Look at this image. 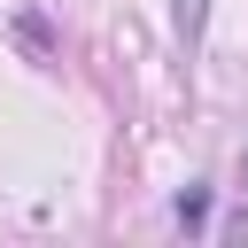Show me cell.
Returning a JSON list of instances; mask_svg holds the SVG:
<instances>
[{
  "label": "cell",
  "mask_w": 248,
  "mask_h": 248,
  "mask_svg": "<svg viewBox=\"0 0 248 248\" xmlns=\"http://www.w3.org/2000/svg\"><path fill=\"white\" fill-rule=\"evenodd\" d=\"M202 8H209V0H178V31H186V39L202 31Z\"/></svg>",
  "instance_id": "obj_2"
},
{
  "label": "cell",
  "mask_w": 248,
  "mask_h": 248,
  "mask_svg": "<svg viewBox=\"0 0 248 248\" xmlns=\"http://www.w3.org/2000/svg\"><path fill=\"white\" fill-rule=\"evenodd\" d=\"M240 186H248V155H240Z\"/></svg>",
  "instance_id": "obj_3"
},
{
  "label": "cell",
  "mask_w": 248,
  "mask_h": 248,
  "mask_svg": "<svg viewBox=\"0 0 248 248\" xmlns=\"http://www.w3.org/2000/svg\"><path fill=\"white\" fill-rule=\"evenodd\" d=\"M170 217H178V225H202V217H209V194H178V209H170Z\"/></svg>",
  "instance_id": "obj_1"
}]
</instances>
